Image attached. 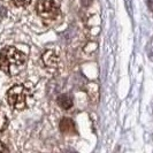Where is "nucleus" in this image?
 <instances>
[{"label":"nucleus","instance_id":"1","mask_svg":"<svg viewBox=\"0 0 153 153\" xmlns=\"http://www.w3.org/2000/svg\"><path fill=\"white\" fill-rule=\"evenodd\" d=\"M25 62L27 56L13 46H7L0 51V70L9 76L19 74Z\"/></svg>","mask_w":153,"mask_h":153},{"label":"nucleus","instance_id":"2","mask_svg":"<svg viewBox=\"0 0 153 153\" xmlns=\"http://www.w3.org/2000/svg\"><path fill=\"white\" fill-rule=\"evenodd\" d=\"M29 91L23 85H14L7 91V101L9 106L14 109H24L27 107V100Z\"/></svg>","mask_w":153,"mask_h":153},{"label":"nucleus","instance_id":"3","mask_svg":"<svg viewBox=\"0 0 153 153\" xmlns=\"http://www.w3.org/2000/svg\"><path fill=\"white\" fill-rule=\"evenodd\" d=\"M36 10L37 14L45 20H54L60 15V8L54 0H38Z\"/></svg>","mask_w":153,"mask_h":153},{"label":"nucleus","instance_id":"4","mask_svg":"<svg viewBox=\"0 0 153 153\" xmlns=\"http://www.w3.org/2000/svg\"><path fill=\"white\" fill-rule=\"evenodd\" d=\"M42 62L44 65L46 69H48L50 71H52L54 69H56L59 65V58L56 53L52 50H47L42 55Z\"/></svg>","mask_w":153,"mask_h":153},{"label":"nucleus","instance_id":"5","mask_svg":"<svg viewBox=\"0 0 153 153\" xmlns=\"http://www.w3.org/2000/svg\"><path fill=\"white\" fill-rule=\"evenodd\" d=\"M60 130L65 135H76L77 134L74 121L70 120V119H67V117L61 120V122H60Z\"/></svg>","mask_w":153,"mask_h":153},{"label":"nucleus","instance_id":"6","mask_svg":"<svg viewBox=\"0 0 153 153\" xmlns=\"http://www.w3.org/2000/svg\"><path fill=\"white\" fill-rule=\"evenodd\" d=\"M58 105L63 109H70L73 107V99L68 94H61L58 97Z\"/></svg>","mask_w":153,"mask_h":153},{"label":"nucleus","instance_id":"7","mask_svg":"<svg viewBox=\"0 0 153 153\" xmlns=\"http://www.w3.org/2000/svg\"><path fill=\"white\" fill-rule=\"evenodd\" d=\"M7 124H8L7 116H6V114L0 109V131L5 130V129L7 128Z\"/></svg>","mask_w":153,"mask_h":153},{"label":"nucleus","instance_id":"8","mask_svg":"<svg viewBox=\"0 0 153 153\" xmlns=\"http://www.w3.org/2000/svg\"><path fill=\"white\" fill-rule=\"evenodd\" d=\"M13 4L17 6V7H24V6H28L31 2V0H12Z\"/></svg>","mask_w":153,"mask_h":153},{"label":"nucleus","instance_id":"9","mask_svg":"<svg viewBox=\"0 0 153 153\" xmlns=\"http://www.w3.org/2000/svg\"><path fill=\"white\" fill-rule=\"evenodd\" d=\"M5 151H8V149L2 143H0V152H5Z\"/></svg>","mask_w":153,"mask_h":153}]
</instances>
